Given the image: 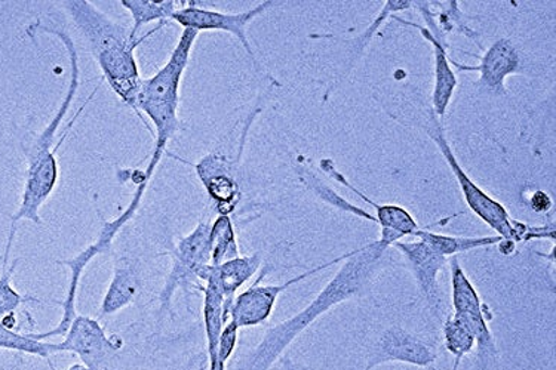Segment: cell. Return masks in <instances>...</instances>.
Wrapping results in <instances>:
<instances>
[{
  "label": "cell",
  "instance_id": "cell-4",
  "mask_svg": "<svg viewBox=\"0 0 556 370\" xmlns=\"http://www.w3.org/2000/svg\"><path fill=\"white\" fill-rule=\"evenodd\" d=\"M198 36V31L185 28L165 66L141 82L137 97V116L152 133L154 149L168 150L169 141L181 129L178 117L181 80Z\"/></svg>",
  "mask_w": 556,
  "mask_h": 370
},
{
  "label": "cell",
  "instance_id": "cell-30",
  "mask_svg": "<svg viewBox=\"0 0 556 370\" xmlns=\"http://www.w3.org/2000/svg\"><path fill=\"white\" fill-rule=\"evenodd\" d=\"M66 370H88V369L85 368V366L83 363H75V365L68 366V368Z\"/></svg>",
  "mask_w": 556,
  "mask_h": 370
},
{
  "label": "cell",
  "instance_id": "cell-3",
  "mask_svg": "<svg viewBox=\"0 0 556 370\" xmlns=\"http://www.w3.org/2000/svg\"><path fill=\"white\" fill-rule=\"evenodd\" d=\"M61 3L83 35L104 82L137 115V97L143 77L140 75L136 51L168 24H157L148 34L136 38L131 27L116 23L88 0H67Z\"/></svg>",
  "mask_w": 556,
  "mask_h": 370
},
{
  "label": "cell",
  "instance_id": "cell-8",
  "mask_svg": "<svg viewBox=\"0 0 556 370\" xmlns=\"http://www.w3.org/2000/svg\"><path fill=\"white\" fill-rule=\"evenodd\" d=\"M279 3L282 2L265 0V2L251 8V10L238 12V14H226V12L201 7L194 0H188L173 15L172 22L181 26L182 30L189 28V30L198 31V34H201V31H225V34L235 36L239 43L242 44L243 51L250 56L255 71L263 73L262 64H260L257 55H255L253 50V44H251L249 39V27L254 20L262 17L271 8L278 7Z\"/></svg>",
  "mask_w": 556,
  "mask_h": 370
},
{
  "label": "cell",
  "instance_id": "cell-2",
  "mask_svg": "<svg viewBox=\"0 0 556 370\" xmlns=\"http://www.w3.org/2000/svg\"><path fill=\"white\" fill-rule=\"evenodd\" d=\"M389 250L379 239L353 251L334 278L298 315L267 329L265 336L245 357L239 370H270L283 353L319 317L359 295L389 263Z\"/></svg>",
  "mask_w": 556,
  "mask_h": 370
},
{
  "label": "cell",
  "instance_id": "cell-26",
  "mask_svg": "<svg viewBox=\"0 0 556 370\" xmlns=\"http://www.w3.org/2000/svg\"><path fill=\"white\" fill-rule=\"evenodd\" d=\"M437 5L441 8V12H433V14H435L438 28H440L444 38L446 34L458 31V34L465 35L466 38L475 40L478 47L482 48L480 39H478L480 36L466 24L465 14H463L457 0H453V2H437Z\"/></svg>",
  "mask_w": 556,
  "mask_h": 370
},
{
  "label": "cell",
  "instance_id": "cell-9",
  "mask_svg": "<svg viewBox=\"0 0 556 370\" xmlns=\"http://www.w3.org/2000/svg\"><path fill=\"white\" fill-rule=\"evenodd\" d=\"M352 254L353 251L342 256H337L331 261L320 264V266L311 268V270L304 271L302 275L279 284H262L263 279L269 272V268L266 267L250 288L235 296L233 303L230 305L229 320L235 321L239 329L254 328L266 323L270 319L275 305L283 292L295 286V284L302 283L303 280L318 275V272L328 270V268L336 266V264L346 261Z\"/></svg>",
  "mask_w": 556,
  "mask_h": 370
},
{
  "label": "cell",
  "instance_id": "cell-32",
  "mask_svg": "<svg viewBox=\"0 0 556 370\" xmlns=\"http://www.w3.org/2000/svg\"><path fill=\"white\" fill-rule=\"evenodd\" d=\"M0 370H5V369H0Z\"/></svg>",
  "mask_w": 556,
  "mask_h": 370
},
{
  "label": "cell",
  "instance_id": "cell-24",
  "mask_svg": "<svg viewBox=\"0 0 556 370\" xmlns=\"http://www.w3.org/2000/svg\"><path fill=\"white\" fill-rule=\"evenodd\" d=\"M299 177L303 184H306L308 190L314 191L320 201L328 203V205L339 207V209L344 210V213L353 214L356 215V217L367 219V221L376 222V217H372L367 210L352 205L346 199L340 196L330 186L324 184V182L319 180L318 175L312 173L311 169H300Z\"/></svg>",
  "mask_w": 556,
  "mask_h": 370
},
{
  "label": "cell",
  "instance_id": "cell-11",
  "mask_svg": "<svg viewBox=\"0 0 556 370\" xmlns=\"http://www.w3.org/2000/svg\"><path fill=\"white\" fill-rule=\"evenodd\" d=\"M438 359L437 348L404 328L386 329L368 354L364 370H372L386 363H407L417 368H432Z\"/></svg>",
  "mask_w": 556,
  "mask_h": 370
},
{
  "label": "cell",
  "instance_id": "cell-16",
  "mask_svg": "<svg viewBox=\"0 0 556 370\" xmlns=\"http://www.w3.org/2000/svg\"><path fill=\"white\" fill-rule=\"evenodd\" d=\"M143 288L140 264L129 256H122L113 264V275L101 301L100 316H115L129 307Z\"/></svg>",
  "mask_w": 556,
  "mask_h": 370
},
{
  "label": "cell",
  "instance_id": "cell-15",
  "mask_svg": "<svg viewBox=\"0 0 556 370\" xmlns=\"http://www.w3.org/2000/svg\"><path fill=\"white\" fill-rule=\"evenodd\" d=\"M262 263L263 259L260 254L239 255L238 258L229 259V261L218 264V266H211L210 264V266L202 268L201 275H199L202 284L210 280L220 289L223 296H225V317L227 321H229L230 305L233 303L235 296L257 275Z\"/></svg>",
  "mask_w": 556,
  "mask_h": 370
},
{
  "label": "cell",
  "instance_id": "cell-10",
  "mask_svg": "<svg viewBox=\"0 0 556 370\" xmlns=\"http://www.w3.org/2000/svg\"><path fill=\"white\" fill-rule=\"evenodd\" d=\"M122 348L124 340L119 335H109L100 320L80 315L72 321L64 340L56 343L60 354H75L88 370H103Z\"/></svg>",
  "mask_w": 556,
  "mask_h": 370
},
{
  "label": "cell",
  "instance_id": "cell-13",
  "mask_svg": "<svg viewBox=\"0 0 556 370\" xmlns=\"http://www.w3.org/2000/svg\"><path fill=\"white\" fill-rule=\"evenodd\" d=\"M392 247L403 254L430 311L433 315H440L442 298L440 279L438 278H440L442 268L448 263V258L438 254L421 240H414V242L400 240V242L393 243Z\"/></svg>",
  "mask_w": 556,
  "mask_h": 370
},
{
  "label": "cell",
  "instance_id": "cell-14",
  "mask_svg": "<svg viewBox=\"0 0 556 370\" xmlns=\"http://www.w3.org/2000/svg\"><path fill=\"white\" fill-rule=\"evenodd\" d=\"M320 169H323L328 177L332 178V180L353 191L361 201L367 203V205L376 210V222L379 224L381 229L379 240L383 245L392 247L393 243L400 242V240L408 238V235H413L414 238L416 231L420 230L419 224H417L413 215L409 214L407 209H404V207L391 205V203L379 205V203L369 199L367 194H364L363 191L356 189V187L336 168L334 162H332L331 158H323V161H320Z\"/></svg>",
  "mask_w": 556,
  "mask_h": 370
},
{
  "label": "cell",
  "instance_id": "cell-7",
  "mask_svg": "<svg viewBox=\"0 0 556 370\" xmlns=\"http://www.w3.org/2000/svg\"><path fill=\"white\" fill-rule=\"evenodd\" d=\"M450 276L454 312L466 321L473 333L480 370H497L498 349L486 319V305L482 304L480 294L466 276L457 256L450 258Z\"/></svg>",
  "mask_w": 556,
  "mask_h": 370
},
{
  "label": "cell",
  "instance_id": "cell-23",
  "mask_svg": "<svg viewBox=\"0 0 556 370\" xmlns=\"http://www.w3.org/2000/svg\"><path fill=\"white\" fill-rule=\"evenodd\" d=\"M22 259L17 258L14 261L2 263V275H0V320L5 319L8 316L17 315L20 308L24 304H47L43 299L36 298L31 295L20 294L17 289L12 284L15 270Z\"/></svg>",
  "mask_w": 556,
  "mask_h": 370
},
{
  "label": "cell",
  "instance_id": "cell-19",
  "mask_svg": "<svg viewBox=\"0 0 556 370\" xmlns=\"http://www.w3.org/2000/svg\"><path fill=\"white\" fill-rule=\"evenodd\" d=\"M414 238L421 240V242L432 247L438 254L448 259L452 256L465 254V252L498 245L503 240L497 234L485 235V238H462V235L433 233V231L426 229L417 230Z\"/></svg>",
  "mask_w": 556,
  "mask_h": 370
},
{
  "label": "cell",
  "instance_id": "cell-6",
  "mask_svg": "<svg viewBox=\"0 0 556 370\" xmlns=\"http://www.w3.org/2000/svg\"><path fill=\"white\" fill-rule=\"evenodd\" d=\"M210 229V222H199L188 235L178 239L177 245L168 252L172 268L157 296L162 316H173V299L178 291L190 294L192 291L201 292L204 288L199 275L202 268L211 264Z\"/></svg>",
  "mask_w": 556,
  "mask_h": 370
},
{
  "label": "cell",
  "instance_id": "cell-27",
  "mask_svg": "<svg viewBox=\"0 0 556 370\" xmlns=\"http://www.w3.org/2000/svg\"><path fill=\"white\" fill-rule=\"evenodd\" d=\"M529 205L534 213L543 214L549 213L552 206H554V202H552L549 194L545 193V191L539 190L531 194Z\"/></svg>",
  "mask_w": 556,
  "mask_h": 370
},
{
  "label": "cell",
  "instance_id": "cell-25",
  "mask_svg": "<svg viewBox=\"0 0 556 370\" xmlns=\"http://www.w3.org/2000/svg\"><path fill=\"white\" fill-rule=\"evenodd\" d=\"M444 345L454 359H463L475 349V336L466 321L456 312L446 316L444 321Z\"/></svg>",
  "mask_w": 556,
  "mask_h": 370
},
{
  "label": "cell",
  "instance_id": "cell-12",
  "mask_svg": "<svg viewBox=\"0 0 556 370\" xmlns=\"http://www.w3.org/2000/svg\"><path fill=\"white\" fill-rule=\"evenodd\" d=\"M450 63L460 72L480 73V79L475 82V87L484 89L493 95H507L506 77L522 72V56L513 40L507 38L498 39L491 44L481 56V64L478 66H465L454 60H450Z\"/></svg>",
  "mask_w": 556,
  "mask_h": 370
},
{
  "label": "cell",
  "instance_id": "cell-28",
  "mask_svg": "<svg viewBox=\"0 0 556 370\" xmlns=\"http://www.w3.org/2000/svg\"><path fill=\"white\" fill-rule=\"evenodd\" d=\"M281 363L283 366V369L286 370H314L311 368H307V366L295 363V361H292L290 357H282Z\"/></svg>",
  "mask_w": 556,
  "mask_h": 370
},
{
  "label": "cell",
  "instance_id": "cell-18",
  "mask_svg": "<svg viewBox=\"0 0 556 370\" xmlns=\"http://www.w3.org/2000/svg\"><path fill=\"white\" fill-rule=\"evenodd\" d=\"M412 8L413 0H388V2H384L379 15L372 20V23L365 28L363 34L353 39L351 50H349L346 66H344L342 73L337 77L336 82L332 84L331 87H328L326 95H324V100H330L331 93L334 92L337 88H340V85L348 79L349 75L353 72V68H355L356 64L359 63V60L363 59L365 50H367L369 43L372 42V38H375L377 31L380 30V27L383 26L386 20L392 18L393 15L397 14V12L412 10Z\"/></svg>",
  "mask_w": 556,
  "mask_h": 370
},
{
  "label": "cell",
  "instance_id": "cell-22",
  "mask_svg": "<svg viewBox=\"0 0 556 370\" xmlns=\"http://www.w3.org/2000/svg\"><path fill=\"white\" fill-rule=\"evenodd\" d=\"M210 245L211 266H218L229 259L238 258L237 230L230 215L218 214V217L211 222Z\"/></svg>",
  "mask_w": 556,
  "mask_h": 370
},
{
  "label": "cell",
  "instance_id": "cell-5",
  "mask_svg": "<svg viewBox=\"0 0 556 370\" xmlns=\"http://www.w3.org/2000/svg\"><path fill=\"white\" fill-rule=\"evenodd\" d=\"M424 128L430 140L435 142L442 157L445 158L446 165H448L454 177H456L458 186H460L463 197H465L466 205L469 206V209L472 210L481 221H484L491 230L496 231V234L501 235V238L513 240L515 243L526 242V235L529 233L530 226L515 221L501 202L491 197L480 186L475 184V181L470 180L469 175L466 174L460 164H458L456 154H454L452 145H450L448 140H446L440 117L432 112V109L428 110V120H426Z\"/></svg>",
  "mask_w": 556,
  "mask_h": 370
},
{
  "label": "cell",
  "instance_id": "cell-21",
  "mask_svg": "<svg viewBox=\"0 0 556 370\" xmlns=\"http://www.w3.org/2000/svg\"><path fill=\"white\" fill-rule=\"evenodd\" d=\"M0 349L39 357V359L47 361L52 370H56L51 361L52 357L60 354L55 343L35 340L30 333L11 331L2 323H0Z\"/></svg>",
  "mask_w": 556,
  "mask_h": 370
},
{
  "label": "cell",
  "instance_id": "cell-20",
  "mask_svg": "<svg viewBox=\"0 0 556 370\" xmlns=\"http://www.w3.org/2000/svg\"><path fill=\"white\" fill-rule=\"evenodd\" d=\"M121 5L131 14L132 17V36H138V30L146 24L172 23L173 15L176 14L185 0H162V2H152V0H121Z\"/></svg>",
  "mask_w": 556,
  "mask_h": 370
},
{
  "label": "cell",
  "instance_id": "cell-29",
  "mask_svg": "<svg viewBox=\"0 0 556 370\" xmlns=\"http://www.w3.org/2000/svg\"><path fill=\"white\" fill-rule=\"evenodd\" d=\"M515 245H517V243L513 242V240L503 239L497 246L502 254L510 255L513 252H515Z\"/></svg>",
  "mask_w": 556,
  "mask_h": 370
},
{
  "label": "cell",
  "instance_id": "cell-31",
  "mask_svg": "<svg viewBox=\"0 0 556 370\" xmlns=\"http://www.w3.org/2000/svg\"><path fill=\"white\" fill-rule=\"evenodd\" d=\"M460 361H462L460 359H454V363H453V368H452V370H458V369H460ZM432 370H438V369L432 368Z\"/></svg>",
  "mask_w": 556,
  "mask_h": 370
},
{
  "label": "cell",
  "instance_id": "cell-17",
  "mask_svg": "<svg viewBox=\"0 0 556 370\" xmlns=\"http://www.w3.org/2000/svg\"><path fill=\"white\" fill-rule=\"evenodd\" d=\"M392 18L404 24V26L417 28L420 35L424 36L426 42L432 44L433 59H435V64H433L435 82H433L432 112L435 113L438 117H444L446 110H448L450 104H452L454 92H456L458 85L456 73L453 72L452 63H450L452 59L448 56V48L438 42V40L430 35L428 28L419 26V24L416 23L404 22V20L397 17V15H393Z\"/></svg>",
  "mask_w": 556,
  "mask_h": 370
},
{
  "label": "cell",
  "instance_id": "cell-1",
  "mask_svg": "<svg viewBox=\"0 0 556 370\" xmlns=\"http://www.w3.org/2000/svg\"><path fill=\"white\" fill-rule=\"evenodd\" d=\"M26 35L31 40H36L38 36L42 35L54 36L66 50L68 64H71V79H68L66 93H64V99L61 100L60 107L55 110V115L52 116L42 131L24 133L22 140H20V149H22L24 158H26L27 168L22 202H20L18 209L11 217L10 233H8L7 239L11 242H14L15 234H17L18 222L28 221L36 224V226H42L40 209L52 196L60 181L59 152L61 145L71 136L73 126L83 116L84 110L88 107V104L94 100L97 92H99V87H96L91 95L85 100L83 107L77 110L72 119L68 120L63 136L55 142L60 126L66 119L73 103H75L77 92H79V54H77L76 43L72 35L52 20L38 18L36 22L28 24Z\"/></svg>",
  "mask_w": 556,
  "mask_h": 370
}]
</instances>
